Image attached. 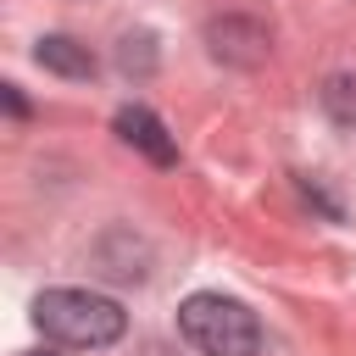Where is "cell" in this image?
Masks as SVG:
<instances>
[{"label": "cell", "mask_w": 356, "mask_h": 356, "mask_svg": "<svg viewBox=\"0 0 356 356\" xmlns=\"http://www.w3.org/2000/svg\"><path fill=\"white\" fill-rule=\"evenodd\" d=\"M33 328L72 350H106L128 334V312L100 289H44L33 300Z\"/></svg>", "instance_id": "1"}, {"label": "cell", "mask_w": 356, "mask_h": 356, "mask_svg": "<svg viewBox=\"0 0 356 356\" xmlns=\"http://www.w3.org/2000/svg\"><path fill=\"white\" fill-rule=\"evenodd\" d=\"M111 128H117V139L134 145L145 161H156V167H178V139L167 134V122H161L150 106H122V111L111 117Z\"/></svg>", "instance_id": "3"}, {"label": "cell", "mask_w": 356, "mask_h": 356, "mask_svg": "<svg viewBox=\"0 0 356 356\" xmlns=\"http://www.w3.org/2000/svg\"><path fill=\"white\" fill-rule=\"evenodd\" d=\"M206 39H211V56H222V61H234V67H256V61L267 56V33H261L256 22H245V17L211 22Z\"/></svg>", "instance_id": "4"}, {"label": "cell", "mask_w": 356, "mask_h": 356, "mask_svg": "<svg viewBox=\"0 0 356 356\" xmlns=\"http://www.w3.org/2000/svg\"><path fill=\"white\" fill-rule=\"evenodd\" d=\"M22 356H56V350H22Z\"/></svg>", "instance_id": "10"}, {"label": "cell", "mask_w": 356, "mask_h": 356, "mask_svg": "<svg viewBox=\"0 0 356 356\" xmlns=\"http://www.w3.org/2000/svg\"><path fill=\"white\" fill-rule=\"evenodd\" d=\"M6 106H11V117H28V100H22L17 83H6Z\"/></svg>", "instance_id": "8"}, {"label": "cell", "mask_w": 356, "mask_h": 356, "mask_svg": "<svg viewBox=\"0 0 356 356\" xmlns=\"http://www.w3.org/2000/svg\"><path fill=\"white\" fill-rule=\"evenodd\" d=\"M178 334L200 350V356H256L261 350V323L245 300L200 289L178 306Z\"/></svg>", "instance_id": "2"}, {"label": "cell", "mask_w": 356, "mask_h": 356, "mask_svg": "<svg viewBox=\"0 0 356 356\" xmlns=\"http://www.w3.org/2000/svg\"><path fill=\"white\" fill-rule=\"evenodd\" d=\"M156 56H150V33H128L122 39V72H150Z\"/></svg>", "instance_id": "7"}, {"label": "cell", "mask_w": 356, "mask_h": 356, "mask_svg": "<svg viewBox=\"0 0 356 356\" xmlns=\"http://www.w3.org/2000/svg\"><path fill=\"white\" fill-rule=\"evenodd\" d=\"M145 356H167V350H161V345H145Z\"/></svg>", "instance_id": "9"}, {"label": "cell", "mask_w": 356, "mask_h": 356, "mask_svg": "<svg viewBox=\"0 0 356 356\" xmlns=\"http://www.w3.org/2000/svg\"><path fill=\"white\" fill-rule=\"evenodd\" d=\"M33 61H39L44 72H56V78H95V56H89V44H78L72 33H44V39L33 44Z\"/></svg>", "instance_id": "5"}, {"label": "cell", "mask_w": 356, "mask_h": 356, "mask_svg": "<svg viewBox=\"0 0 356 356\" xmlns=\"http://www.w3.org/2000/svg\"><path fill=\"white\" fill-rule=\"evenodd\" d=\"M323 111L339 128H356V78H328L323 83Z\"/></svg>", "instance_id": "6"}]
</instances>
